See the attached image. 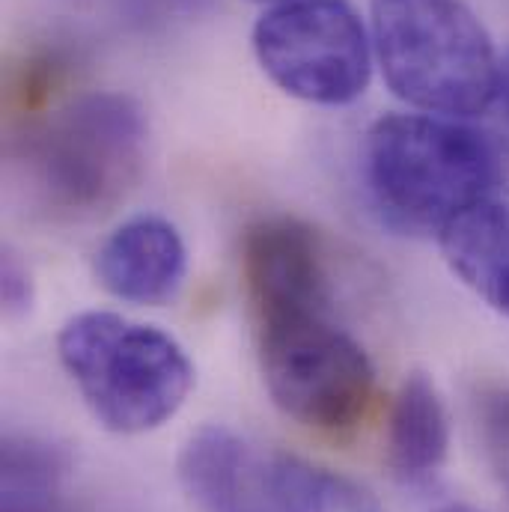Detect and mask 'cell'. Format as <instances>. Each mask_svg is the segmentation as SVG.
<instances>
[{
  "mask_svg": "<svg viewBox=\"0 0 509 512\" xmlns=\"http://www.w3.org/2000/svg\"><path fill=\"white\" fill-rule=\"evenodd\" d=\"M370 33L387 87L414 111L465 120L498 99L501 57L465 0H373Z\"/></svg>",
  "mask_w": 509,
  "mask_h": 512,
  "instance_id": "obj_1",
  "label": "cell"
},
{
  "mask_svg": "<svg viewBox=\"0 0 509 512\" xmlns=\"http://www.w3.org/2000/svg\"><path fill=\"white\" fill-rule=\"evenodd\" d=\"M364 170L384 212L417 230H444L492 200L501 161L492 140L453 117L387 114L364 140Z\"/></svg>",
  "mask_w": 509,
  "mask_h": 512,
  "instance_id": "obj_2",
  "label": "cell"
},
{
  "mask_svg": "<svg viewBox=\"0 0 509 512\" xmlns=\"http://www.w3.org/2000/svg\"><path fill=\"white\" fill-rule=\"evenodd\" d=\"M57 355L90 414L117 435L164 426L194 387V364L167 331L111 310L66 319Z\"/></svg>",
  "mask_w": 509,
  "mask_h": 512,
  "instance_id": "obj_3",
  "label": "cell"
},
{
  "mask_svg": "<svg viewBox=\"0 0 509 512\" xmlns=\"http://www.w3.org/2000/svg\"><path fill=\"white\" fill-rule=\"evenodd\" d=\"M254 316L274 405L325 435L358 429L373 405L376 370L364 346L331 319V304H277Z\"/></svg>",
  "mask_w": 509,
  "mask_h": 512,
  "instance_id": "obj_4",
  "label": "cell"
},
{
  "mask_svg": "<svg viewBox=\"0 0 509 512\" xmlns=\"http://www.w3.org/2000/svg\"><path fill=\"white\" fill-rule=\"evenodd\" d=\"M149 123L126 93H87L57 108L27 143L42 200L69 215H93L140 179Z\"/></svg>",
  "mask_w": 509,
  "mask_h": 512,
  "instance_id": "obj_5",
  "label": "cell"
},
{
  "mask_svg": "<svg viewBox=\"0 0 509 512\" xmlns=\"http://www.w3.org/2000/svg\"><path fill=\"white\" fill-rule=\"evenodd\" d=\"M262 72L292 99L349 105L373 78V33L349 0H283L254 27Z\"/></svg>",
  "mask_w": 509,
  "mask_h": 512,
  "instance_id": "obj_6",
  "label": "cell"
},
{
  "mask_svg": "<svg viewBox=\"0 0 509 512\" xmlns=\"http://www.w3.org/2000/svg\"><path fill=\"white\" fill-rule=\"evenodd\" d=\"M242 277L251 307L331 304V271L322 239L298 218L274 215L248 227Z\"/></svg>",
  "mask_w": 509,
  "mask_h": 512,
  "instance_id": "obj_7",
  "label": "cell"
},
{
  "mask_svg": "<svg viewBox=\"0 0 509 512\" xmlns=\"http://www.w3.org/2000/svg\"><path fill=\"white\" fill-rule=\"evenodd\" d=\"M96 277L120 301L158 307L176 298L188 274L182 233L161 215L123 221L96 251Z\"/></svg>",
  "mask_w": 509,
  "mask_h": 512,
  "instance_id": "obj_8",
  "label": "cell"
},
{
  "mask_svg": "<svg viewBox=\"0 0 509 512\" xmlns=\"http://www.w3.org/2000/svg\"><path fill=\"white\" fill-rule=\"evenodd\" d=\"M176 471L200 512H274L265 462L230 426L209 423L191 432Z\"/></svg>",
  "mask_w": 509,
  "mask_h": 512,
  "instance_id": "obj_9",
  "label": "cell"
},
{
  "mask_svg": "<svg viewBox=\"0 0 509 512\" xmlns=\"http://www.w3.org/2000/svg\"><path fill=\"white\" fill-rule=\"evenodd\" d=\"M450 450V417L435 382L411 373L399 384L387 417V465L405 483L429 480Z\"/></svg>",
  "mask_w": 509,
  "mask_h": 512,
  "instance_id": "obj_10",
  "label": "cell"
},
{
  "mask_svg": "<svg viewBox=\"0 0 509 512\" xmlns=\"http://www.w3.org/2000/svg\"><path fill=\"white\" fill-rule=\"evenodd\" d=\"M453 274L509 319V203H483L438 233Z\"/></svg>",
  "mask_w": 509,
  "mask_h": 512,
  "instance_id": "obj_11",
  "label": "cell"
},
{
  "mask_svg": "<svg viewBox=\"0 0 509 512\" xmlns=\"http://www.w3.org/2000/svg\"><path fill=\"white\" fill-rule=\"evenodd\" d=\"M265 468L274 512H384L370 489L307 459L280 453Z\"/></svg>",
  "mask_w": 509,
  "mask_h": 512,
  "instance_id": "obj_12",
  "label": "cell"
},
{
  "mask_svg": "<svg viewBox=\"0 0 509 512\" xmlns=\"http://www.w3.org/2000/svg\"><path fill=\"white\" fill-rule=\"evenodd\" d=\"M66 453L33 435H6L0 450L3 512H48L66 477Z\"/></svg>",
  "mask_w": 509,
  "mask_h": 512,
  "instance_id": "obj_13",
  "label": "cell"
},
{
  "mask_svg": "<svg viewBox=\"0 0 509 512\" xmlns=\"http://www.w3.org/2000/svg\"><path fill=\"white\" fill-rule=\"evenodd\" d=\"M477 426L492 474L509 495V387L492 384L477 396Z\"/></svg>",
  "mask_w": 509,
  "mask_h": 512,
  "instance_id": "obj_14",
  "label": "cell"
},
{
  "mask_svg": "<svg viewBox=\"0 0 509 512\" xmlns=\"http://www.w3.org/2000/svg\"><path fill=\"white\" fill-rule=\"evenodd\" d=\"M63 72H66V60H60L54 51L51 54H39V57H30L24 63V69L18 72V81L12 87L15 93V102L21 111H33V108H42L54 87L63 84Z\"/></svg>",
  "mask_w": 509,
  "mask_h": 512,
  "instance_id": "obj_15",
  "label": "cell"
},
{
  "mask_svg": "<svg viewBox=\"0 0 509 512\" xmlns=\"http://www.w3.org/2000/svg\"><path fill=\"white\" fill-rule=\"evenodd\" d=\"M0 295H3V310L9 316H21L33 304V280L27 265L18 259V254L3 251L0 262Z\"/></svg>",
  "mask_w": 509,
  "mask_h": 512,
  "instance_id": "obj_16",
  "label": "cell"
},
{
  "mask_svg": "<svg viewBox=\"0 0 509 512\" xmlns=\"http://www.w3.org/2000/svg\"><path fill=\"white\" fill-rule=\"evenodd\" d=\"M498 99L504 102V108H507L509 114V51L504 54V60H501V78H498Z\"/></svg>",
  "mask_w": 509,
  "mask_h": 512,
  "instance_id": "obj_17",
  "label": "cell"
},
{
  "mask_svg": "<svg viewBox=\"0 0 509 512\" xmlns=\"http://www.w3.org/2000/svg\"><path fill=\"white\" fill-rule=\"evenodd\" d=\"M435 512H480V510L465 507V504H447V507H441V510H435Z\"/></svg>",
  "mask_w": 509,
  "mask_h": 512,
  "instance_id": "obj_18",
  "label": "cell"
},
{
  "mask_svg": "<svg viewBox=\"0 0 509 512\" xmlns=\"http://www.w3.org/2000/svg\"><path fill=\"white\" fill-rule=\"evenodd\" d=\"M262 3H283V0H262Z\"/></svg>",
  "mask_w": 509,
  "mask_h": 512,
  "instance_id": "obj_19",
  "label": "cell"
}]
</instances>
